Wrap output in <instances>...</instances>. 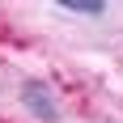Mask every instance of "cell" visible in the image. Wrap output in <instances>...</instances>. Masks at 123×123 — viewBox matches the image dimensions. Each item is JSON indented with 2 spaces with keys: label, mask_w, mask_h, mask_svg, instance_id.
Returning a JSON list of instances; mask_svg holds the SVG:
<instances>
[{
  "label": "cell",
  "mask_w": 123,
  "mask_h": 123,
  "mask_svg": "<svg viewBox=\"0 0 123 123\" xmlns=\"http://www.w3.org/2000/svg\"><path fill=\"white\" fill-rule=\"evenodd\" d=\"M21 102H25V111L34 115L38 123H55V119H60L55 98H51V89L43 85V81H25V85H21Z\"/></svg>",
  "instance_id": "obj_1"
},
{
  "label": "cell",
  "mask_w": 123,
  "mask_h": 123,
  "mask_svg": "<svg viewBox=\"0 0 123 123\" xmlns=\"http://www.w3.org/2000/svg\"><path fill=\"white\" fill-rule=\"evenodd\" d=\"M64 13H81V17H102V13H106V4H98V0H93V4H60Z\"/></svg>",
  "instance_id": "obj_2"
}]
</instances>
